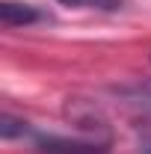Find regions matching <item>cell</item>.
<instances>
[{"mask_svg": "<svg viewBox=\"0 0 151 154\" xmlns=\"http://www.w3.org/2000/svg\"><path fill=\"white\" fill-rule=\"evenodd\" d=\"M36 148L42 154H107L98 142H83V139H65V136H36Z\"/></svg>", "mask_w": 151, "mask_h": 154, "instance_id": "1", "label": "cell"}, {"mask_svg": "<svg viewBox=\"0 0 151 154\" xmlns=\"http://www.w3.org/2000/svg\"><path fill=\"white\" fill-rule=\"evenodd\" d=\"M48 15L42 9H36V6H30V3H12V0L0 3V21H3V27H27V24H39Z\"/></svg>", "mask_w": 151, "mask_h": 154, "instance_id": "2", "label": "cell"}, {"mask_svg": "<svg viewBox=\"0 0 151 154\" xmlns=\"http://www.w3.org/2000/svg\"><path fill=\"white\" fill-rule=\"evenodd\" d=\"M59 3L74 6V9H107V12H113V9H119L122 0H59Z\"/></svg>", "mask_w": 151, "mask_h": 154, "instance_id": "3", "label": "cell"}, {"mask_svg": "<svg viewBox=\"0 0 151 154\" xmlns=\"http://www.w3.org/2000/svg\"><path fill=\"white\" fill-rule=\"evenodd\" d=\"M0 134H3V139H15V136L27 134V128H24V122H18V119L3 116V119H0Z\"/></svg>", "mask_w": 151, "mask_h": 154, "instance_id": "4", "label": "cell"}, {"mask_svg": "<svg viewBox=\"0 0 151 154\" xmlns=\"http://www.w3.org/2000/svg\"><path fill=\"white\" fill-rule=\"evenodd\" d=\"M139 145H142L145 154H151V128H145V131L139 134Z\"/></svg>", "mask_w": 151, "mask_h": 154, "instance_id": "5", "label": "cell"}]
</instances>
